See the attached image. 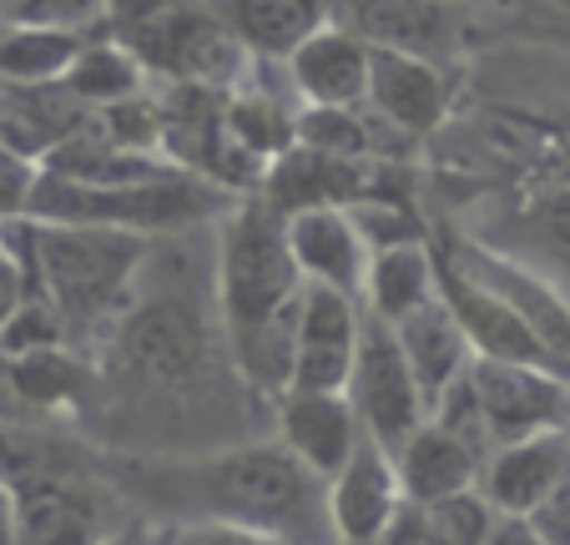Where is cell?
Masks as SVG:
<instances>
[{
	"label": "cell",
	"mask_w": 570,
	"mask_h": 545,
	"mask_svg": "<svg viewBox=\"0 0 570 545\" xmlns=\"http://www.w3.org/2000/svg\"><path fill=\"white\" fill-rule=\"evenodd\" d=\"M121 480L157 500L173 520H213L278 535L288 545H338L328 485L283 445H233L197 460L131 465Z\"/></svg>",
	"instance_id": "1"
},
{
	"label": "cell",
	"mask_w": 570,
	"mask_h": 545,
	"mask_svg": "<svg viewBox=\"0 0 570 545\" xmlns=\"http://www.w3.org/2000/svg\"><path fill=\"white\" fill-rule=\"evenodd\" d=\"M303 289L308 283L288 253V227L278 207H233L217 237V309L237 374L258 395H288Z\"/></svg>",
	"instance_id": "2"
},
{
	"label": "cell",
	"mask_w": 570,
	"mask_h": 545,
	"mask_svg": "<svg viewBox=\"0 0 570 545\" xmlns=\"http://www.w3.org/2000/svg\"><path fill=\"white\" fill-rule=\"evenodd\" d=\"M41 299L61 313L66 329H87L127 299V283L147 263V237L111 227L36 223L26 233Z\"/></svg>",
	"instance_id": "3"
},
{
	"label": "cell",
	"mask_w": 570,
	"mask_h": 545,
	"mask_svg": "<svg viewBox=\"0 0 570 545\" xmlns=\"http://www.w3.org/2000/svg\"><path fill=\"white\" fill-rule=\"evenodd\" d=\"M31 207L41 223H71V227H111V233H177V227L203 223L217 207V193L203 182L167 177V182H137V187H87L66 182L56 172L36 177Z\"/></svg>",
	"instance_id": "4"
},
{
	"label": "cell",
	"mask_w": 570,
	"mask_h": 545,
	"mask_svg": "<svg viewBox=\"0 0 570 545\" xmlns=\"http://www.w3.org/2000/svg\"><path fill=\"white\" fill-rule=\"evenodd\" d=\"M111 21L141 61L177 81L217 86L243 61L233 31L197 0H111Z\"/></svg>",
	"instance_id": "5"
},
{
	"label": "cell",
	"mask_w": 570,
	"mask_h": 545,
	"mask_svg": "<svg viewBox=\"0 0 570 545\" xmlns=\"http://www.w3.org/2000/svg\"><path fill=\"white\" fill-rule=\"evenodd\" d=\"M111 369L137 395H183L187 385H197L213 369L203 313L183 293H161V299L137 303L117 329Z\"/></svg>",
	"instance_id": "6"
},
{
	"label": "cell",
	"mask_w": 570,
	"mask_h": 545,
	"mask_svg": "<svg viewBox=\"0 0 570 545\" xmlns=\"http://www.w3.org/2000/svg\"><path fill=\"white\" fill-rule=\"evenodd\" d=\"M348 405H354L364 435L374 439L384 455H399L404 439L430 419L424 409V395L414 385L410 363H404V349H399L394 329L379 323L374 313L358 319V353H354V374H348Z\"/></svg>",
	"instance_id": "7"
},
{
	"label": "cell",
	"mask_w": 570,
	"mask_h": 545,
	"mask_svg": "<svg viewBox=\"0 0 570 545\" xmlns=\"http://www.w3.org/2000/svg\"><path fill=\"white\" fill-rule=\"evenodd\" d=\"M470 389H474V405H480L490 449L520 445V439L550 435V429H566V419H570V379L550 374V369L474 359Z\"/></svg>",
	"instance_id": "8"
},
{
	"label": "cell",
	"mask_w": 570,
	"mask_h": 545,
	"mask_svg": "<svg viewBox=\"0 0 570 545\" xmlns=\"http://www.w3.org/2000/svg\"><path fill=\"white\" fill-rule=\"evenodd\" d=\"M328 21L368 51L414 56L430 66L450 56L460 36V16L444 0H328Z\"/></svg>",
	"instance_id": "9"
},
{
	"label": "cell",
	"mask_w": 570,
	"mask_h": 545,
	"mask_svg": "<svg viewBox=\"0 0 570 545\" xmlns=\"http://www.w3.org/2000/svg\"><path fill=\"white\" fill-rule=\"evenodd\" d=\"M358 319L364 313L344 293L318 289V283L303 289L288 395H344L358 353Z\"/></svg>",
	"instance_id": "10"
},
{
	"label": "cell",
	"mask_w": 570,
	"mask_h": 545,
	"mask_svg": "<svg viewBox=\"0 0 570 545\" xmlns=\"http://www.w3.org/2000/svg\"><path fill=\"white\" fill-rule=\"evenodd\" d=\"M444 263L460 267L464 279L480 283L484 293H495V299L535 333L540 349L570 369V309L546 279H535V273H525L520 263H510V257H500V253H484V247H474V243H454V253L444 257Z\"/></svg>",
	"instance_id": "11"
},
{
	"label": "cell",
	"mask_w": 570,
	"mask_h": 545,
	"mask_svg": "<svg viewBox=\"0 0 570 545\" xmlns=\"http://www.w3.org/2000/svg\"><path fill=\"white\" fill-rule=\"evenodd\" d=\"M434 283H440V303L454 313L460 323L464 343H470L474 359H495V363H530V369H550V374H566V363H556L540 339L495 299V293H484L480 283H470L460 267L450 263H434Z\"/></svg>",
	"instance_id": "12"
},
{
	"label": "cell",
	"mask_w": 570,
	"mask_h": 545,
	"mask_svg": "<svg viewBox=\"0 0 570 545\" xmlns=\"http://www.w3.org/2000/svg\"><path fill=\"white\" fill-rule=\"evenodd\" d=\"M283 227H288V253L298 263L303 283L334 289L344 299H364L374 247L364 243L358 223L344 207H303V213L283 217Z\"/></svg>",
	"instance_id": "13"
},
{
	"label": "cell",
	"mask_w": 570,
	"mask_h": 545,
	"mask_svg": "<svg viewBox=\"0 0 570 545\" xmlns=\"http://www.w3.org/2000/svg\"><path fill=\"white\" fill-rule=\"evenodd\" d=\"M570 465V435L566 429H550V435H530L520 445H500L490 449V460L480 465V500L490 505L505 520H525L550 490L566 475Z\"/></svg>",
	"instance_id": "14"
},
{
	"label": "cell",
	"mask_w": 570,
	"mask_h": 545,
	"mask_svg": "<svg viewBox=\"0 0 570 545\" xmlns=\"http://www.w3.org/2000/svg\"><path fill=\"white\" fill-rule=\"evenodd\" d=\"M404 505L399 495L394 460L374 439H358V449L348 455V465L328 480V520H334L338 545H374L384 535V525L394 520V510Z\"/></svg>",
	"instance_id": "15"
},
{
	"label": "cell",
	"mask_w": 570,
	"mask_h": 545,
	"mask_svg": "<svg viewBox=\"0 0 570 545\" xmlns=\"http://www.w3.org/2000/svg\"><path fill=\"white\" fill-rule=\"evenodd\" d=\"M278 435L298 465H308L323 485L348 465V455L364 439L348 395H283L278 399Z\"/></svg>",
	"instance_id": "16"
},
{
	"label": "cell",
	"mask_w": 570,
	"mask_h": 545,
	"mask_svg": "<svg viewBox=\"0 0 570 545\" xmlns=\"http://www.w3.org/2000/svg\"><path fill=\"white\" fill-rule=\"evenodd\" d=\"M394 339H399V349H404V363H410L414 385H420V395H424V409L440 405L444 389L460 385L474 363L470 343H464L454 313L440 303V293H434L424 309H414L410 319H399Z\"/></svg>",
	"instance_id": "17"
},
{
	"label": "cell",
	"mask_w": 570,
	"mask_h": 545,
	"mask_svg": "<svg viewBox=\"0 0 570 545\" xmlns=\"http://www.w3.org/2000/svg\"><path fill=\"white\" fill-rule=\"evenodd\" d=\"M389 460H394V475H399V495L410 505L450 500V495L474 490V480H480V460L454 435H444L434 419H424L404 439V449L389 455Z\"/></svg>",
	"instance_id": "18"
},
{
	"label": "cell",
	"mask_w": 570,
	"mask_h": 545,
	"mask_svg": "<svg viewBox=\"0 0 570 545\" xmlns=\"http://www.w3.org/2000/svg\"><path fill=\"white\" fill-rule=\"evenodd\" d=\"M374 107L394 121L399 132H430L434 121L450 107V91H444L440 71L430 61H414V56H394V51H368V91Z\"/></svg>",
	"instance_id": "19"
},
{
	"label": "cell",
	"mask_w": 570,
	"mask_h": 545,
	"mask_svg": "<svg viewBox=\"0 0 570 545\" xmlns=\"http://www.w3.org/2000/svg\"><path fill=\"white\" fill-rule=\"evenodd\" d=\"M213 16L233 31L237 46L263 56H293L308 36L323 31L328 0H213Z\"/></svg>",
	"instance_id": "20"
},
{
	"label": "cell",
	"mask_w": 570,
	"mask_h": 545,
	"mask_svg": "<svg viewBox=\"0 0 570 545\" xmlns=\"http://www.w3.org/2000/svg\"><path fill=\"white\" fill-rule=\"evenodd\" d=\"M97 500L66 480H36L16 490L21 545H97Z\"/></svg>",
	"instance_id": "21"
},
{
	"label": "cell",
	"mask_w": 570,
	"mask_h": 545,
	"mask_svg": "<svg viewBox=\"0 0 570 545\" xmlns=\"http://www.w3.org/2000/svg\"><path fill=\"white\" fill-rule=\"evenodd\" d=\"M293 76L313 97V107L344 111L348 101H358L368 91V46H358L354 36L334 31V26H323L318 36H308L293 51Z\"/></svg>",
	"instance_id": "22"
},
{
	"label": "cell",
	"mask_w": 570,
	"mask_h": 545,
	"mask_svg": "<svg viewBox=\"0 0 570 545\" xmlns=\"http://www.w3.org/2000/svg\"><path fill=\"white\" fill-rule=\"evenodd\" d=\"M434 293H440V283H434V257L420 237H414V243H394V247H374L364 299L379 323L394 329L399 319H410L414 309H424Z\"/></svg>",
	"instance_id": "23"
},
{
	"label": "cell",
	"mask_w": 570,
	"mask_h": 545,
	"mask_svg": "<svg viewBox=\"0 0 570 545\" xmlns=\"http://www.w3.org/2000/svg\"><path fill=\"white\" fill-rule=\"evenodd\" d=\"M76 51H81V41L71 31L21 26V31L0 36V71L16 76V81H46V76H66Z\"/></svg>",
	"instance_id": "24"
},
{
	"label": "cell",
	"mask_w": 570,
	"mask_h": 545,
	"mask_svg": "<svg viewBox=\"0 0 570 545\" xmlns=\"http://www.w3.org/2000/svg\"><path fill=\"white\" fill-rule=\"evenodd\" d=\"M66 91L87 101H121L137 91V66L117 46H81L66 66Z\"/></svg>",
	"instance_id": "25"
},
{
	"label": "cell",
	"mask_w": 570,
	"mask_h": 545,
	"mask_svg": "<svg viewBox=\"0 0 570 545\" xmlns=\"http://www.w3.org/2000/svg\"><path fill=\"white\" fill-rule=\"evenodd\" d=\"M6 363H11V385L21 405H61V399H71L81 389V369L61 349L6 353Z\"/></svg>",
	"instance_id": "26"
},
{
	"label": "cell",
	"mask_w": 570,
	"mask_h": 545,
	"mask_svg": "<svg viewBox=\"0 0 570 545\" xmlns=\"http://www.w3.org/2000/svg\"><path fill=\"white\" fill-rule=\"evenodd\" d=\"M298 137L308 142L313 152H323V157H348V152H364L368 147V132L358 127L348 111L338 107H313L298 117Z\"/></svg>",
	"instance_id": "27"
},
{
	"label": "cell",
	"mask_w": 570,
	"mask_h": 545,
	"mask_svg": "<svg viewBox=\"0 0 570 545\" xmlns=\"http://www.w3.org/2000/svg\"><path fill=\"white\" fill-rule=\"evenodd\" d=\"M101 0H0V21L16 26H51V31H71L76 21L97 16Z\"/></svg>",
	"instance_id": "28"
},
{
	"label": "cell",
	"mask_w": 570,
	"mask_h": 545,
	"mask_svg": "<svg viewBox=\"0 0 570 545\" xmlns=\"http://www.w3.org/2000/svg\"><path fill=\"white\" fill-rule=\"evenodd\" d=\"M151 545H288L278 535L243 531V525H213V520H173L151 535Z\"/></svg>",
	"instance_id": "29"
},
{
	"label": "cell",
	"mask_w": 570,
	"mask_h": 545,
	"mask_svg": "<svg viewBox=\"0 0 570 545\" xmlns=\"http://www.w3.org/2000/svg\"><path fill=\"white\" fill-rule=\"evenodd\" d=\"M525 525L546 545H570V465H566V475L556 480V490H550L546 500L525 515Z\"/></svg>",
	"instance_id": "30"
},
{
	"label": "cell",
	"mask_w": 570,
	"mask_h": 545,
	"mask_svg": "<svg viewBox=\"0 0 570 545\" xmlns=\"http://www.w3.org/2000/svg\"><path fill=\"white\" fill-rule=\"evenodd\" d=\"M31 187H36V172L26 167V157L21 152H11V147H0V217L26 213Z\"/></svg>",
	"instance_id": "31"
},
{
	"label": "cell",
	"mask_w": 570,
	"mask_h": 545,
	"mask_svg": "<svg viewBox=\"0 0 570 545\" xmlns=\"http://www.w3.org/2000/svg\"><path fill=\"white\" fill-rule=\"evenodd\" d=\"M374 545H450V541H444V535L434 531L430 520H424V510H420V505H410V500H404V505H399V510H394V520L384 525V535H379Z\"/></svg>",
	"instance_id": "32"
},
{
	"label": "cell",
	"mask_w": 570,
	"mask_h": 545,
	"mask_svg": "<svg viewBox=\"0 0 570 545\" xmlns=\"http://www.w3.org/2000/svg\"><path fill=\"white\" fill-rule=\"evenodd\" d=\"M484 545H546V541H540L525 520H505V515H495V525H490Z\"/></svg>",
	"instance_id": "33"
},
{
	"label": "cell",
	"mask_w": 570,
	"mask_h": 545,
	"mask_svg": "<svg viewBox=\"0 0 570 545\" xmlns=\"http://www.w3.org/2000/svg\"><path fill=\"white\" fill-rule=\"evenodd\" d=\"M0 545H21L16 535V490L0 480Z\"/></svg>",
	"instance_id": "34"
},
{
	"label": "cell",
	"mask_w": 570,
	"mask_h": 545,
	"mask_svg": "<svg viewBox=\"0 0 570 545\" xmlns=\"http://www.w3.org/2000/svg\"><path fill=\"white\" fill-rule=\"evenodd\" d=\"M16 409H21V399H16V385H11V363L0 353V415H16Z\"/></svg>",
	"instance_id": "35"
},
{
	"label": "cell",
	"mask_w": 570,
	"mask_h": 545,
	"mask_svg": "<svg viewBox=\"0 0 570 545\" xmlns=\"http://www.w3.org/2000/svg\"><path fill=\"white\" fill-rule=\"evenodd\" d=\"M97 545H151V541H141V535H111V541H97Z\"/></svg>",
	"instance_id": "36"
},
{
	"label": "cell",
	"mask_w": 570,
	"mask_h": 545,
	"mask_svg": "<svg viewBox=\"0 0 570 545\" xmlns=\"http://www.w3.org/2000/svg\"><path fill=\"white\" fill-rule=\"evenodd\" d=\"M550 6H560V11H570V0H550Z\"/></svg>",
	"instance_id": "37"
},
{
	"label": "cell",
	"mask_w": 570,
	"mask_h": 545,
	"mask_svg": "<svg viewBox=\"0 0 570 545\" xmlns=\"http://www.w3.org/2000/svg\"><path fill=\"white\" fill-rule=\"evenodd\" d=\"M566 435H570V419H566Z\"/></svg>",
	"instance_id": "38"
},
{
	"label": "cell",
	"mask_w": 570,
	"mask_h": 545,
	"mask_svg": "<svg viewBox=\"0 0 570 545\" xmlns=\"http://www.w3.org/2000/svg\"><path fill=\"white\" fill-rule=\"evenodd\" d=\"M444 6H450V0H444Z\"/></svg>",
	"instance_id": "39"
}]
</instances>
